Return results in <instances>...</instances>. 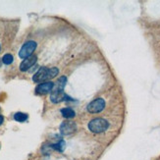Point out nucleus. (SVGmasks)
Masks as SVG:
<instances>
[{
  "instance_id": "1",
  "label": "nucleus",
  "mask_w": 160,
  "mask_h": 160,
  "mask_svg": "<svg viewBox=\"0 0 160 160\" xmlns=\"http://www.w3.org/2000/svg\"><path fill=\"white\" fill-rule=\"evenodd\" d=\"M66 82H67L66 77H61L56 82V85H54V88L51 91V94H50V100L53 103H59L65 100H71V98L67 95L63 90Z\"/></svg>"
},
{
  "instance_id": "2",
  "label": "nucleus",
  "mask_w": 160,
  "mask_h": 160,
  "mask_svg": "<svg viewBox=\"0 0 160 160\" xmlns=\"http://www.w3.org/2000/svg\"><path fill=\"white\" fill-rule=\"evenodd\" d=\"M59 73V70L57 68H46V67H41V68L36 72L34 77L33 81L34 83H42L44 81H47L49 79L55 78Z\"/></svg>"
},
{
  "instance_id": "3",
  "label": "nucleus",
  "mask_w": 160,
  "mask_h": 160,
  "mask_svg": "<svg viewBox=\"0 0 160 160\" xmlns=\"http://www.w3.org/2000/svg\"><path fill=\"white\" fill-rule=\"evenodd\" d=\"M109 127V124L106 120H104L102 118H95L92 119L89 123V129L92 133H103L105 132Z\"/></svg>"
},
{
  "instance_id": "4",
  "label": "nucleus",
  "mask_w": 160,
  "mask_h": 160,
  "mask_svg": "<svg viewBox=\"0 0 160 160\" xmlns=\"http://www.w3.org/2000/svg\"><path fill=\"white\" fill-rule=\"evenodd\" d=\"M35 48H36V42H34L33 40L28 41L22 46L21 50L19 52V56L23 59L29 58L32 56V54L35 50Z\"/></svg>"
},
{
  "instance_id": "5",
  "label": "nucleus",
  "mask_w": 160,
  "mask_h": 160,
  "mask_svg": "<svg viewBox=\"0 0 160 160\" xmlns=\"http://www.w3.org/2000/svg\"><path fill=\"white\" fill-rule=\"evenodd\" d=\"M105 107V101L102 98H96L88 105V111L90 113H99Z\"/></svg>"
},
{
  "instance_id": "6",
  "label": "nucleus",
  "mask_w": 160,
  "mask_h": 160,
  "mask_svg": "<svg viewBox=\"0 0 160 160\" xmlns=\"http://www.w3.org/2000/svg\"><path fill=\"white\" fill-rule=\"evenodd\" d=\"M77 125L73 121H65L60 126V133L64 136H69L76 132Z\"/></svg>"
},
{
  "instance_id": "7",
  "label": "nucleus",
  "mask_w": 160,
  "mask_h": 160,
  "mask_svg": "<svg viewBox=\"0 0 160 160\" xmlns=\"http://www.w3.org/2000/svg\"><path fill=\"white\" fill-rule=\"evenodd\" d=\"M54 88V84L52 82H46L39 84L35 89V92L38 94H46L48 92L52 91Z\"/></svg>"
},
{
  "instance_id": "8",
  "label": "nucleus",
  "mask_w": 160,
  "mask_h": 160,
  "mask_svg": "<svg viewBox=\"0 0 160 160\" xmlns=\"http://www.w3.org/2000/svg\"><path fill=\"white\" fill-rule=\"evenodd\" d=\"M36 60H38V57H36L35 55H33V56H30L29 58H26L21 63V65H20V70L22 72L28 71L30 68V67H33L36 63Z\"/></svg>"
},
{
  "instance_id": "9",
  "label": "nucleus",
  "mask_w": 160,
  "mask_h": 160,
  "mask_svg": "<svg viewBox=\"0 0 160 160\" xmlns=\"http://www.w3.org/2000/svg\"><path fill=\"white\" fill-rule=\"evenodd\" d=\"M61 114L63 115L64 118L66 119H71V118H74L76 115L75 111H74L73 109L71 108H63V109H61Z\"/></svg>"
},
{
  "instance_id": "10",
  "label": "nucleus",
  "mask_w": 160,
  "mask_h": 160,
  "mask_svg": "<svg viewBox=\"0 0 160 160\" xmlns=\"http://www.w3.org/2000/svg\"><path fill=\"white\" fill-rule=\"evenodd\" d=\"M65 146H66L65 141L64 140H59L58 143L51 144L50 147H51V149H55V150H57V151L62 152L65 149Z\"/></svg>"
},
{
  "instance_id": "11",
  "label": "nucleus",
  "mask_w": 160,
  "mask_h": 160,
  "mask_svg": "<svg viewBox=\"0 0 160 160\" xmlns=\"http://www.w3.org/2000/svg\"><path fill=\"white\" fill-rule=\"evenodd\" d=\"M14 119L17 121V122H25L27 119H28V115L26 113H23V112H17L15 115H14Z\"/></svg>"
},
{
  "instance_id": "12",
  "label": "nucleus",
  "mask_w": 160,
  "mask_h": 160,
  "mask_svg": "<svg viewBox=\"0 0 160 160\" xmlns=\"http://www.w3.org/2000/svg\"><path fill=\"white\" fill-rule=\"evenodd\" d=\"M13 60H14V58L11 54H5L2 57V63H4L5 65H10L12 62H13Z\"/></svg>"
},
{
  "instance_id": "13",
  "label": "nucleus",
  "mask_w": 160,
  "mask_h": 160,
  "mask_svg": "<svg viewBox=\"0 0 160 160\" xmlns=\"http://www.w3.org/2000/svg\"><path fill=\"white\" fill-rule=\"evenodd\" d=\"M4 122V118H3V116L0 115V125H2V123Z\"/></svg>"
},
{
  "instance_id": "14",
  "label": "nucleus",
  "mask_w": 160,
  "mask_h": 160,
  "mask_svg": "<svg viewBox=\"0 0 160 160\" xmlns=\"http://www.w3.org/2000/svg\"><path fill=\"white\" fill-rule=\"evenodd\" d=\"M1 65H2V59H0V67H1Z\"/></svg>"
}]
</instances>
